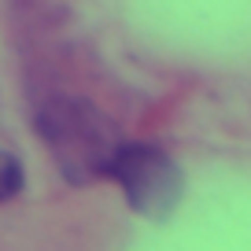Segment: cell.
<instances>
[{
	"label": "cell",
	"instance_id": "obj_1",
	"mask_svg": "<svg viewBox=\"0 0 251 251\" xmlns=\"http://www.w3.org/2000/svg\"><path fill=\"white\" fill-rule=\"evenodd\" d=\"M37 133L52 148L59 170L71 181H89L96 174H107L115 151L122 148L118 129L107 122V115L85 100L59 96L37 115Z\"/></svg>",
	"mask_w": 251,
	"mask_h": 251
},
{
	"label": "cell",
	"instance_id": "obj_2",
	"mask_svg": "<svg viewBox=\"0 0 251 251\" xmlns=\"http://www.w3.org/2000/svg\"><path fill=\"white\" fill-rule=\"evenodd\" d=\"M107 177H115L129 207L148 218L170 214L181 200V170L155 144H122L107 166Z\"/></svg>",
	"mask_w": 251,
	"mask_h": 251
},
{
	"label": "cell",
	"instance_id": "obj_3",
	"mask_svg": "<svg viewBox=\"0 0 251 251\" xmlns=\"http://www.w3.org/2000/svg\"><path fill=\"white\" fill-rule=\"evenodd\" d=\"M23 192V163L15 155H0V203Z\"/></svg>",
	"mask_w": 251,
	"mask_h": 251
}]
</instances>
